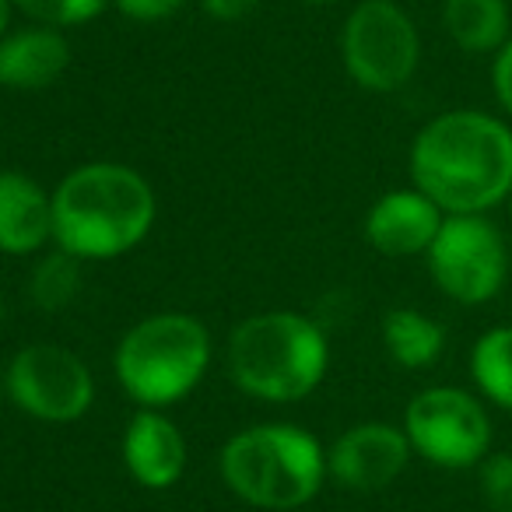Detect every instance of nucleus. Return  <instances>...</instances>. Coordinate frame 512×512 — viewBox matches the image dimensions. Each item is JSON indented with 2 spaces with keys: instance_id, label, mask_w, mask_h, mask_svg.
Returning <instances> with one entry per match:
<instances>
[{
  "instance_id": "1",
  "label": "nucleus",
  "mask_w": 512,
  "mask_h": 512,
  "mask_svg": "<svg viewBox=\"0 0 512 512\" xmlns=\"http://www.w3.org/2000/svg\"><path fill=\"white\" fill-rule=\"evenodd\" d=\"M411 179L442 214H484L512 197V130L481 109H449L411 144Z\"/></svg>"
},
{
  "instance_id": "2",
  "label": "nucleus",
  "mask_w": 512,
  "mask_h": 512,
  "mask_svg": "<svg viewBox=\"0 0 512 512\" xmlns=\"http://www.w3.org/2000/svg\"><path fill=\"white\" fill-rule=\"evenodd\" d=\"M158 218L151 183L123 162H85L53 190V246L78 260H116L148 239Z\"/></svg>"
},
{
  "instance_id": "3",
  "label": "nucleus",
  "mask_w": 512,
  "mask_h": 512,
  "mask_svg": "<svg viewBox=\"0 0 512 512\" xmlns=\"http://www.w3.org/2000/svg\"><path fill=\"white\" fill-rule=\"evenodd\" d=\"M228 379L264 404H299L323 383L330 365L327 334L292 309L246 316L228 334Z\"/></svg>"
},
{
  "instance_id": "4",
  "label": "nucleus",
  "mask_w": 512,
  "mask_h": 512,
  "mask_svg": "<svg viewBox=\"0 0 512 512\" xmlns=\"http://www.w3.org/2000/svg\"><path fill=\"white\" fill-rule=\"evenodd\" d=\"M218 470L239 502L267 512L309 505L327 484V449L313 432L288 421H267L235 432L221 446Z\"/></svg>"
},
{
  "instance_id": "5",
  "label": "nucleus",
  "mask_w": 512,
  "mask_h": 512,
  "mask_svg": "<svg viewBox=\"0 0 512 512\" xmlns=\"http://www.w3.org/2000/svg\"><path fill=\"white\" fill-rule=\"evenodd\" d=\"M211 358V330L197 316L151 313L116 341L113 376L137 407L165 411L197 390Z\"/></svg>"
},
{
  "instance_id": "6",
  "label": "nucleus",
  "mask_w": 512,
  "mask_h": 512,
  "mask_svg": "<svg viewBox=\"0 0 512 512\" xmlns=\"http://www.w3.org/2000/svg\"><path fill=\"white\" fill-rule=\"evenodd\" d=\"M341 60L358 88L400 92L421 64V36L397 0H362L341 29Z\"/></svg>"
},
{
  "instance_id": "7",
  "label": "nucleus",
  "mask_w": 512,
  "mask_h": 512,
  "mask_svg": "<svg viewBox=\"0 0 512 512\" xmlns=\"http://www.w3.org/2000/svg\"><path fill=\"white\" fill-rule=\"evenodd\" d=\"M4 397L46 425H71L95 404V376L81 355L50 341L25 344L4 369Z\"/></svg>"
},
{
  "instance_id": "8",
  "label": "nucleus",
  "mask_w": 512,
  "mask_h": 512,
  "mask_svg": "<svg viewBox=\"0 0 512 512\" xmlns=\"http://www.w3.org/2000/svg\"><path fill=\"white\" fill-rule=\"evenodd\" d=\"M425 260L439 292L460 306L491 302L509 278L505 235L484 214H446Z\"/></svg>"
},
{
  "instance_id": "9",
  "label": "nucleus",
  "mask_w": 512,
  "mask_h": 512,
  "mask_svg": "<svg viewBox=\"0 0 512 512\" xmlns=\"http://www.w3.org/2000/svg\"><path fill=\"white\" fill-rule=\"evenodd\" d=\"M404 435L421 460L446 470L481 467L491 446L484 404L460 386H428L407 404Z\"/></svg>"
},
{
  "instance_id": "10",
  "label": "nucleus",
  "mask_w": 512,
  "mask_h": 512,
  "mask_svg": "<svg viewBox=\"0 0 512 512\" xmlns=\"http://www.w3.org/2000/svg\"><path fill=\"white\" fill-rule=\"evenodd\" d=\"M414 449L404 428L386 421L351 425L327 449V470L348 491H383L397 481L411 463Z\"/></svg>"
},
{
  "instance_id": "11",
  "label": "nucleus",
  "mask_w": 512,
  "mask_h": 512,
  "mask_svg": "<svg viewBox=\"0 0 512 512\" xmlns=\"http://www.w3.org/2000/svg\"><path fill=\"white\" fill-rule=\"evenodd\" d=\"M123 467L141 488L165 491L179 484L186 474V460H190V446L179 425L165 411H151L141 407L123 428Z\"/></svg>"
},
{
  "instance_id": "12",
  "label": "nucleus",
  "mask_w": 512,
  "mask_h": 512,
  "mask_svg": "<svg viewBox=\"0 0 512 512\" xmlns=\"http://www.w3.org/2000/svg\"><path fill=\"white\" fill-rule=\"evenodd\" d=\"M442 207L428 200L418 186L411 190H390L369 207L365 214V242L376 253L404 260V256H421L439 235Z\"/></svg>"
},
{
  "instance_id": "13",
  "label": "nucleus",
  "mask_w": 512,
  "mask_h": 512,
  "mask_svg": "<svg viewBox=\"0 0 512 512\" xmlns=\"http://www.w3.org/2000/svg\"><path fill=\"white\" fill-rule=\"evenodd\" d=\"M71 67V43L64 29L25 22L0 39V88L8 92H43L57 85Z\"/></svg>"
},
{
  "instance_id": "14",
  "label": "nucleus",
  "mask_w": 512,
  "mask_h": 512,
  "mask_svg": "<svg viewBox=\"0 0 512 512\" xmlns=\"http://www.w3.org/2000/svg\"><path fill=\"white\" fill-rule=\"evenodd\" d=\"M53 246V193L18 169H0V253L32 256Z\"/></svg>"
},
{
  "instance_id": "15",
  "label": "nucleus",
  "mask_w": 512,
  "mask_h": 512,
  "mask_svg": "<svg viewBox=\"0 0 512 512\" xmlns=\"http://www.w3.org/2000/svg\"><path fill=\"white\" fill-rule=\"evenodd\" d=\"M442 25L449 39L467 53H498L512 39V18L505 0H446Z\"/></svg>"
},
{
  "instance_id": "16",
  "label": "nucleus",
  "mask_w": 512,
  "mask_h": 512,
  "mask_svg": "<svg viewBox=\"0 0 512 512\" xmlns=\"http://www.w3.org/2000/svg\"><path fill=\"white\" fill-rule=\"evenodd\" d=\"M383 344L400 369H428L446 348V330L418 309H393L383 320Z\"/></svg>"
},
{
  "instance_id": "17",
  "label": "nucleus",
  "mask_w": 512,
  "mask_h": 512,
  "mask_svg": "<svg viewBox=\"0 0 512 512\" xmlns=\"http://www.w3.org/2000/svg\"><path fill=\"white\" fill-rule=\"evenodd\" d=\"M81 264L78 256H71L67 249L50 246L39 253L36 267L29 274V302L39 313H60L67 309L81 292Z\"/></svg>"
},
{
  "instance_id": "18",
  "label": "nucleus",
  "mask_w": 512,
  "mask_h": 512,
  "mask_svg": "<svg viewBox=\"0 0 512 512\" xmlns=\"http://www.w3.org/2000/svg\"><path fill=\"white\" fill-rule=\"evenodd\" d=\"M470 376L491 404L512 414V327H495L477 337L470 351Z\"/></svg>"
},
{
  "instance_id": "19",
  "label": "nucleus",
  "mask_w": 512,
  "mask_h": 512,
  "mask_svg": "<svg viewBox=\"0 0 512 512\" xmlns=\"http://www.w3.org/2000/svg\"><path fill=\"white\" fill-rule=\"evenodd\" d=\"M29 22L53 25V29H74L99 18L113 0H11Z\"/></svg>"
},
{
  "instance_id": "20",
  "label": "nucleus",
  "mask_w": 512,
  "mask_h": 512,
  "mask_svg": "<svg viewBox=\"0 0 512 512\" xmlns=\"http://www.w3.org/2000/svg\"><path fill=\"white\" fill-rule=\"evenodd\" d=\"M477 488L491 512H512V453L484 456L477 470Z\"/></svg>"
},
{
  "instance_id": "21",
  "label": "nucleus",
  "mask_w": 512,
  "mask_h": 512,
  "mask_svg": "<svg viewBox=\"0 0 512 512\" xmlns=\"http://www.w3.org/2000/svg\"><path fill=\"white\" fill-rule=\"evenodd\" d=\"M113 8L130 22H165V18L179 15L186 8V0H113Z\"/></svg>"
},
{
  "instance_id": "22",
  "label": "nucleus",
  "mask_w": 512,
  "mask_h": 512,
  "mask_svg": "<svg viewBox=\"0 0 512 512\" xmlns=\"http://www.w3.org/2000/svg\"><path fill=\"white\" fill-rule=\"evenodd\" d=\"M491 85H495L498 106L512 116V39L495 53V64H491Z\"/></svg>"
},
{
  "instance_id": "23",
  "label": "nucleus",
  "mask_w": 512,
  "mask_h": 512,
  "mask_svg": "<svg viewBox=\"0 0 512 512\" xmlns=\"http://www.w3.org/2000/svg\"><path fill=\"white\" fill-rule=\"evenodd\" d=\"M256 4H260V0H200V8H204L214 22H239Z\"/></svg>"
},
{
  "instance_id": "24",
  "label": "nucleus",
  "mask_w": 512,
  "mask_h": 512,
  "mask_svg": "<svg viewBox=\"0 0 512 512\" xmlns=\"http://www.w3.org/2000/svg\"><path fill=\"white\" fill-rule=\"evenodd\" d=\"M11 15H15V4H11V0H0V39L11 32Z\"/></svg>"
},
{
  "instance_id": "25",
  "label": "nucleus",
  "mask_w": 512,
  "mask_h": 512,
  "mask_svg": "<svg viewBox=\"0 0 512 512\" xmlns=\"http://www.w3.org/2000/svg\"><path fill=\"white\" fill-rule=\"evenodd\" d=\"M302 4H316L320 8V4H341V0H302Z\"/></svg>"
},
{
  "instance_id": "26",
  "label": "nucleus",
  "mask_w": 512,
  "mask_h": 512,
  "mask_svg": "<svg viewBox=\"0 0 512 512\" xmlns=\"http://www.w3.org/2000/svg\"><path fill=\"white\" fill-rule=\"evenodd\" d=\"M4 316H8V306H4V295H0V323H4Z\"/></svg>"
},
{
  "instance_id": "27",
  "label": "nucleus",
  "mask_w": 512,
  "mask_h": 512,
  "mask_svg": "<svg viewBox=\"0 0 512 512\" xmlns=\"http://www.w3.org/2000/svg\"><path fill=\"white\" fill-rule=\"evenodd\" d=\"M0 390H4V379H0Z\"/></svg>"
},
{
  "instance_id": "28",
  "label": "nucleus",
  "mask_w": 512,
  "mask_h": 512,
  "mask_svg": "<svg viewBox=\"0 0 512 512\" xmlns=\"http://www.w3.org/2000/svg\"><path fill=\"white\" fill-rule=\"evenodd\" d=\"M509 204H512V197H509Z\"/></svg>"
}]
</instances>
